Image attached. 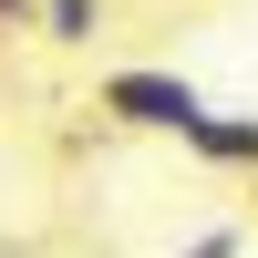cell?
<instances>
[{"mask_svg": "<svg viewBox=\"0 0 258 258\" xmlns=\"http://www.w3.org/2000/svg\"><path fill=\"white\" fill-rule=\"evenodd\" d=\"M41 41H62V52L103 41V0H41Z\"/></svg>", "mask_w": 258, "mask_h": 258, "instance_id": "3", "label": "cell"}, {"mask_svg": "<svg viewBox=\"0 0 258 258\" xmlns=\"http://www.w3.org/2000/svg\"><path fill=\"white\" fill-rule=\"evenodd\" d=\"M248 197H258V186H248Z\"/></svg>", "mask_w": 258, "mask_h": 258, "instance_id": "6", "label": "cell"}, {"mask_svg": "<svg viewBox=\"0 0 258 258\" xmlns=\"http://www.w3.org/2000/svg\"><path fill=\"white\" fill-rule=\"evenodd\" d=\"M0 21H11V31L31 21V31H41V0H0Z\"/></svg>", "mask_w": 258, "mask_h": 258, "instance_id": "5", "label": "cell"}, {"mask_svg": "<svg viewBox=\"0 0 258 258\" xmlns=\"http://www.w3.org/2000/svg\"><path fill=\"white\" fill-rule=\"evenodd\" d=\"M186 155L217 165V176H248V186H258V114H207L197 135H186Z\"/></svg>", "mask_w": 258, "mask_h": 258, "instance_id": "2", "label": "cell"}, {"mask_svg": "<svg viewBox=\"0 0 258 258\" xmlns=\"http://www.w3.org/2000/svg\"><path fill=\"white\" fill-rule=\"evenodd\" d=\"M176 258H238V227H197V238H186Z\"/></svg>", "mask_w": 258, "mask_h": 258, "instance_id": "4", "label": "cell"}, {"mask_svg": "<svg viewBox=\"0 0 258 258\" xmlns=\"http://www.w3.org/2000/svg\"><path fill=\"white\" fill-rule=\"evenodd\" d=\"M93 114H114L124 135H176V145H186V135L207 124V93H197L186 73L124 62V73H103V83H93Z\"/></svg>", "mask_w": 258, "mask_h": 258, "instance_id": "1", "label": "cell"}]
</instances>
